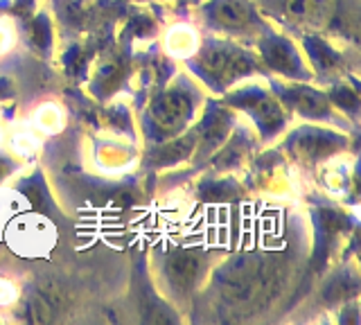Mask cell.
<instances>
[{
    "label": "cell",
    "instance_id": "obj_9",
    "mask_svg": "<svg viewBox=\"0 0 361 325\" xmlns=\"http://www.w3.org/2000/svg\"><path fill=\"white\" fill-rule=\"evenodd\" d=\"M287 104L293 106L298 114L307 116V118H327L330 116V106H327V99L316 93L314 88H285L282 91Z\"/></svg>",
    "mask_w": 361,
    "mask_h": 325
},
{
    "label": "cell",
    "instance_id": "obj_7",
    "mask_svg": "<svg viewBox=\"0 0 361 325\" xmlns=\"http://www.w3.org/2000/svg\"><path fill=\"white\" fill-rule=\"evenodd\" d=\"M259 52H262L264 61L271 66L274 70L282 75H293V77H302V63L296 50L291 48V43L278 37H267L259 43Z\"/></svg>",
    "mask_w": 361,
    "mask_h": 325
},
{
    "label": "cell",
    "instance_id": "obj_6",
    "mask_svg": "<svg viewBox=\"0 0 361 325\" xmlns=\"http://www.w3.org/2000/svg\"><path fill=\"white\" fill-rule=\"evenodd\" d=\"M285 12L296 25L321 30L332 23L336 0H287Z\"/></svg>",
    "mask_w": 361,
    "mask_h": 325
},
{
    "label": "cell",
    "instance_id": "obj_5",
    "mask_svg": "<svg viewBox=\"0 0 361 325\" xmlns=\"http://www.w3.org/2000/svg\"><path fill=\"white\" fill-rule=\"evenodd\" d=\"M203 266H206V260H203L201 251L180 249L167 257L165 274H167L169 285H172L176 291H190L197 285V280L201 278Z\"/></svg>",
    "mask_w": 361,
    "mask_h": 325
},
{
    "label": "cell",
    "instance_id": "obj_1",
    "mask_svg": "<svg viewBox=\"0 0 361 325\" xmlns=\"http://www.w3.org/2000/svg\"><path fill=\"white\" fill-rule=\"evenodd\" d=\"M278 283V269L259 255H244L224 269L221 294L231 305H251Z\"/></svg>",
    "mask_w": 361,
    "mask_h": 325
},
{
    "label": "cell",
    "instance_id": "obj_3",
    "mask_svg": "<svg viewBox=\"0 0 361 325\" xmlns=\"http://www.w3.org/2000/svg\"><path fill=\"white\" fill-rule=\"evenodd\" d=\"M190 97L180 91H167L163 95H158L152 104V125L158 133L169 136V133H176L180 127L185 125L190 118Z\"/></svg>",
    "mask_w": 361,
    "mask_h": 325
},
{
    "label": "cell",
    "instance_id": "obj_10",
    "mask_svg": "<svg viewBox=\"0 0 361 325\" xmlns=\"http://www.w3.org/2000/svg\"><path fill=\"white\" fill-rule=\"evenodd\" d=\"M341 140L334 138L332 133H323V131H300L296 138H293V147L305 159H319V156L330 154L332 149H336Z\"/></svg>",
    "mask_w": 361,
    "mask_h": 325
},
{
    "label": "cell",
    "instance_id": "obj_8",
    "mask_svg": "<svg viewBox=\"0 0 361 325\" xmlns=\"http://www.w3.org/2000/svg\"><path fill=\"white\" fill-rule=\"evenodd\" d=\"M248 114L255 118V122L259 125V129L264 131H276L280 125H282V109L278 106L276 99H271L267 95H259V93H253V97H242L237 99Z\"/></svg>",
    "mask_w": 361,
    "mask_h": 325
},
{
    "label": "cell",
    "instance_id": "obj_2",
    "mask_svg": "<svg viewBox=\"0 0 361 325\" xmlns=\"http://www.w3.org/2000/svg\"><path fill=\"white\" fill-rule=\"evenodd\" d=\"M199 66L203 75L210 77L214 84L226 86L251 70L253 61L240 48L226 46V43H212L199 54Z\"/></svg>",
    "mask_w": 361,
    "mask_h": 325
},
{
    "label": "cell",
    "instance_id": "obj_11",
    "mask_svg": "<svg viewBox=\"0 0 361 325\" xmlns=\"http://www.w3.org/2000/svg\"><path fill=\"white\" fill-rule=\"evenodd\" d=\"M25 309H27V319L34 323H48L52 319V305L50 300H45L43 294L39 291H32L25 300Z\"/></svg>",
    "mask_w": 361,
    "mask_h": 325
},
{
    "label": "cell",
    "instance_id": "obj_4",
    "mask_svg": "<svg viewBox=\"0 0 361 325\" xmlns=\"http://www.w3.org/2000/svg\"><path fill=\"white\" fill-rule=\"evenodd\" d=\"M206 16L214 27L240 32L255 23V12L248 0H210Z\"/></svg>",
    "mask_w": 361,
    "mask_h": 325
},
{
    "label": "cell",
    "instance_id": "obj_12",
    "mask_svg": "<svg viewBox=\"0 0 361 325\" xmlns=\"http://www.w3.org/2000/svg\"><path fill=\"white\" fill-rule=\"evenodd\" d=\"M307 48H310V57H312V61H314L316 66H321V68H330V66L336 61V57L330 52V48H327L323 41L312 39V41H307Z\"/></svg>",
    "mask_w": 361,
    "mask_h": 325
}]
</instances>
